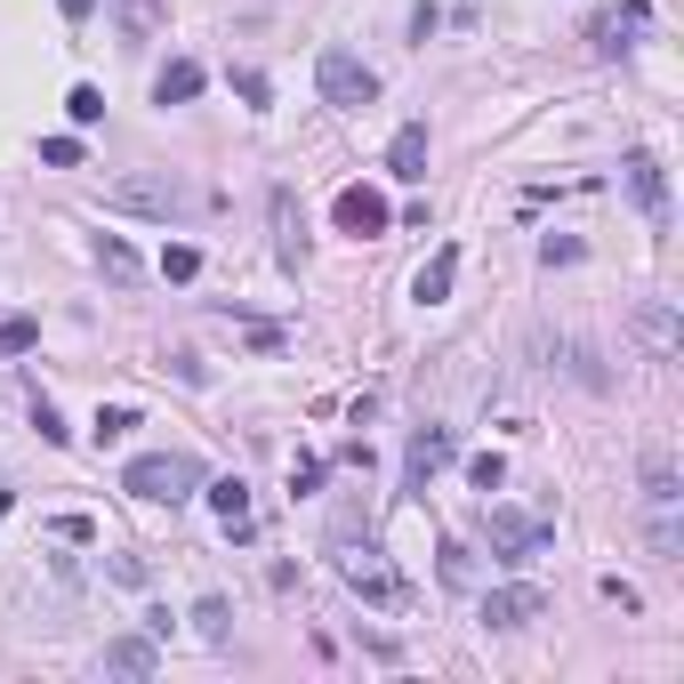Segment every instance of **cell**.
I'll use <instances>...</instances> for the list:
<instances>
[{
	"mask_svg": "<svg viewBox=\"0 0 684 684\" xmlns=\"http://www.w3.org/2000/svg\"><path fill=\"white\" fill-rule=\"evenodd\" d=\"M106 210L121 218H154V225H178V218H194L201 210V194L185 185L178 170H130V178H113L106 185Z\"/></svg>",
	"mask_w": 684,
	"mask_h": 684,
	"instance_id": "obj_1",
	"label": "cell"
},
{
	"mask_svg": "<svg viewBox=\"0 0 684 684\" xmlns=\"http://www.w3.org/2000/svg\"><path fill=\"white\" fill-rule=\"evenodd\" d=\"M330 564H339V579L363 596V604H379V612L403 604V572L387 564V548L370 540V532H330Z\"/></svg>",
	"mask_w": 684,
	"mask_h": 684,
	"instance_id": "obj_2",
	"label": "cell"
},
{
	"mask_svg": "<svg viewBox=\"0 0 684 684\" xmlns=\"http://www.w3.org/2000/svg\"><path fill=\"white\" fill-rule=\"evenodd\" d=\"M201 484H210V467H201L194 451H145V460L121 467V491H137V500H154V508L194 500Z\"/></svg>",
	"mask_w": 684,
	"mask_h": 684,
	"instance_id": "obj_3",
	"label": "cell"
},
{
	"mask_svg": "<svg viewBox=\"0 0 684 684\" xmlns=\"http://www.w3.org/2000/svg\"><path fill=\"white\" fill-rule=\"evenodd\" d=\"M645 524H652V555L676 564L684 555V484L669 451H645Z\"/></svg>",
	"mask_w": 684,
	"mask_h": 684,
	"instance_id": "obj_4",
	"label": "cell"
},
{
	"mask_svg": "<svg viewBox=\"0 0 684 684\" xmlns=\"http://www.w3.org/2000/svg\"><path fill=\"white\" fill-rule=\"evenodd\" d=\"M315 89H322V106L363 113L370 97H379V73H370L355 49H322V57H315Z\"/></svg>",
	"mask_w": 684,
	"mask_h": 684,
	"instance_id": "obj_5",
	"label": "cell"
},
{
	"mask_svg": "<svg viewBox=\"0 0 684 684\" xmlns=\"http://www.w3.org/2000/svg\"><path fill=\"white\" fill-rule=\"evenodd\" d=\"M484 540L500 564H532L548 555V515H524V508H484Z\"/></svg>",
	"mask_w": 684,
	"mask_h": 684,
	"instance_id": "obj_6",
	"label": "cell"
},
{
	"mask_svg": "<svg viewBox=\"0 0 684 684\" xmlns=\"http://www.w3.org/2000/svg\"><path fill=\"white\" fill-rule=\"evenodd\" d=\"M451 460H460V435H451V427H411V443H403V491L419 500Z\"/></svg>",
	"mask_w": 684,
	"mask_h": 684,
	"instance_id": "obj_7",
	"label": "cell"
},
{
	"mask_svg": "<svg viewBox=\"0 0 684 684\" xmlns=\"http://www.w3.org/2000/svg\"><path fill=\"white\" fill-rule=\"evenodd\" d=\"M330 218H339V234H355V242H379L387 225H395V210H387V194H370V185H339Z\"/></svg>",
	"mask_w": 684,
	"mask_h": 684,
	"instance_id": "obj_8",
	"label": "cell"
},
{
	"mask_svg": "<svg viewBox=\"0 0 684 684\" xmlns=\"http://www.w3.org/2000/svg\"><path fill=\"white\" fill-rule=\"evenodd\" d=\"M645 33H652V9H645V0H620V9H604L588 25V49L596 57H620V49H636Z\"/></svg>",
	"mask_w": 684,
	"mask_h": 684,
	"instance_id": "obj_9",
	"label": "cell"
},
{
	"mask_svg": "<svg viewBox=\"0 0 684 684\" xmlns=\"http://www.w3.org/2000/svg\"><path fill=\"white\" fill-rule=\"evenodd\" d=\"M113 33H121V49L161 40V33H170V0H113Z\"/></svg>",
	"mask_w": 684,
	"mask_h": 684,
	"instance_id": "obj_10",
	"label": "cell"
},
{
	"mask_svg": "<svg viewBox=\"0 0 684 684\" xmlns=\"http://www.w3.org/2000/svg\"><path fill=\"white\" fill-rule=\"evenodd\" d=\"M540 612H548V596H540V588H524V579H515V588H491V596H484V628H532Z\"/></svg>",
	"mask_w": 684,
	"mask_h": 684,
	"instance_id": "obj_11",
	"label": "cell"
},
{
	"mask_svg": "<svg viewBox=\"0 0 684 684\" xmlns=\"http://www.w3.org/2000/svg\"><path fill=\"white\" fill-rule=\"evenodd\" d=\"M636 339H645L660 363H676V346H684V322H676V306H669V298H645V306H636Z\"/></svg>",
	"mask_w": 684,
	"mask_h": 684,
	"instance_id": "obj_12",
	"label": "cell"
},
{
	"mask_svg": "<svg viewBox=\"0 0 684 684\" xmlns=\"http://www.w3.org/2000/svg\"><path fill=\"white\" fill-rule=\"evenodd\" d=\"M201 500L218 508V524L234 532V540H251V484H242V475H210V484H201Z\"/></svg>",
	"mask_w": 684,
	"mask_h": 684,
	"instance_id": "obj_13",
	"label": "cell"
},
{
	"mask_svg": "<svg viewBox=\"0 0 684 684\" xmlns=\"http://www.w3.org/2000/svg\"><path fill=\"white\" fill-rule=\"evenodd\" d=\"M620 170H628V194L645 201V218H652V225H669V178H660V161H652V154H628Z\"/></svg>",
	"mask_w": 684,
	"mask_h": 684,
	"instance_id": "obj_14",
	"label": "cell"
},
{
	"mask_svg": "<svg viewBox=\"0 0 684 684\" xmlns=\"http://www.w3.org/2000/svg\"><path fill=\"white\" fill-rule=\"evenodd\" d=\"M387 178H403V185L427 178V121H403L395 130V145H387Z\"/></svg>",
	"mask_w": 684,
	"mask_h": 684,
	"instance_id": "obj_15",
	"label": "cell"
},
{
	"mask_svg": "<svg viewBox=\"0 0 684 684\" xmlns=\"http://www.w3.org/2000/svg\"><path fill=\"white\" fill-rule=\"evenodd\" d=\"M274 258H282V274H298L306 266V218H298V201L274 194Z\"/></svg>",
	"mask_w": 684,
	"mask_h": 684,
	"instance_id": "obj_16",
	"label": "cell"
},
{
	"mask_svg": "<svg viewBox=\"0 0 684 684\" xmlns=\"http://www.w3.org/2000/svg\"><path fill=\"white\" fill-rule=\"evenodd\" d=\"M451 282H460V242H443V251H435V258L419 266L411 298H419V306H443V298H451Z\"/></svg>",
	"mask_w": 684,
	"mask_h": 684,
	"instance_id": "obj_17",
	"label": "cell"
},
{
	"mask_svg": "<svg viewBox=\"0 0 684 684\" xmlns=\"http://www.w3.org/2000/svg\"><path fill=\"white\" fill-rule=\"evenodd\" d=\"M154 669H161L154 628H145V636H113V645H106V676H154Z\"/></svg>",
	"mask_w": 684,
	"mask_h": 684,
	"instance_id": "obj_18",
	"label": "cell"
},
{
	"mask_svg": "<svg viewBox=\"0 0 684 684\" xmlns=\"http://www.w3.org/2000/svg\"><path fill=\"white\" fill-rule=\"evenodd\" d=\"M201 97V65L194 57H170V65L154 73V106H194Z\"/></svg>",
	"mask_w": 684,
	"mask_h": 684,
	"instance_id": "obj_19",
	"label": "cell"
},
{
	"mask_svg": "<svg viewBox=\"0 0 684 684\" xmlns=\"http://www.w3.org/2000/svg\"><path fill=\"white\" fill-rule=\"evenodd\" d=\"M97 266H106V282H121V290H130V282L145 274V266H137V251H130L121 234H106V242H97Z\"/></svg>",
	"mask_w": 684,
	"mask_h": 684,
	"instance_id": "obj_20",
	"label": "cell"
},
{
	"mask_svg": "<svg viewBox=\"0 0 684 684\" xmlns=\"http://www.w3.org/2000/svg\"><path fill=\"white\" fill-rule=\"evenodd\" d=\"M65 113L81 121V130H89V121H106V89H97V81H73V89H65Z\"/></svg>",
	"mask_w": 684,
	"mask_h": 684,
	"instance_id": "obj_21",
	"label": "cell"
},
{
	"mask_svg": "<svg viewBox=\"0 0 684 684\" xmlns=\"http://www.w3.org/2000/svg\"><path fill=\"white\" fill-rule=\"evenodd\" d=\"M33 346H40V322H33V315H9V322H0V363H9V355H33Z\"/></svg>",
	"mask_w": 684,
	"mask_h": 684,
	"instance_id": "obj_22",
	"label": "cell"
},
{
	"mask_svg": "<svg viewBox=\"0 0 684 684\" xmlns=\"http://www.w3.org/2000/svg\"><path fill=\"white\" fill-rule=\"evenodd\" d=\"M201 274V251L194 242H170V251H161V282H194Z\"/></svg>",
	"mask_w": 684,
	"mask_h": 684,
	"instance_id": "obj_23",
	"label": "cell"
},
{
	"mask_svg": "<svg viewBox=\"0 0 684 684\" xmlns=\"http://www.w3.org/2000/svg\"><path fill=\"white\" fill-rule=\"evenodd\" d=\"M194 628L210 636V645H225V628H234V612H225V596H201V604H194Z\"/></svg>",
	"mask_w": 684,
	"mask_h": 684,
	"instance_id": "obj_24",
	"label": "cell"
},
{
	"mask_svg": "<svg viewBox=\"0 0 684 684\" xmlns=\"http://www.w3.org/2000/svg\"><path fill=\"white\" fill-rule=\"evenodd\" d=\"M467 484H475V491H500V484H508V460H500V451H475V460H467Z\"/></svg>",
	"mask_w": 684,
	"mask_h": 684,
	"instance_id": "obj_25",
	"label": "cell"
},
{
	"mask_svg": "<svg viewBox=\"0 0 684 684\" xmlns=\"http://www.w3.org/2000/svg\"><path fill=\"white\" fill-rule=\"evenodd\" d=\"M443 588H475V555L460 540H443Z\"/></svg>",
	"mask_w": 684,
	"mask_h": 684,
	"instance_id": "obj_26",
	"label": "cell"
},
{
	"mask_svg": "<svg viewBox=\"0 0 684 684\" xmlns=\"http://www.w3.org/2000/svg\"><path fill=\"white\" fill-rule=\"evenodd\" d=\"M130 427H137V411H130V403H106V411H97V443H121Z\"/></svg>",
	"mask_w": 684,
	"mask_h": 684,
	"instance_id": "obj_27",
	"label": "cell"
},
{
	"mask_svg": "<svg viewBox=\"0 0 684 684\" xmlns=\"http://www.w3.org/2000/svg\"><path fill=\"white\" fill-rule=\"evenodd\" d=\"M322 460H315V451H298V460H290V491H298V500H306V491H322Z\"/></svg>",
	"mask_w": 684,
	"mask_h": 684,
	"instance_id": "obj_28",
	"label": "cell"
},
{
	"mask_svg": "<svg viewBox=\"0 0 684 684\" xmlns=\"http://www.w3.org/2000/svg\"><path fill=\"white\" fill-rule=\"evenodd\" d=\"M40 161L49 170H81V137H40Z\"/></svg>",
	"mask_w": 684,
	"mask_h": 684,
	"instance_id": "obj_29",
	"label": "cell"
},
{
	"mask_svg": "<svg viewBox=\"0 0 684 684\" xmlns=\"http://www.w3.org/2000/svg\"><path fill=\"white\" fill-rule=\"evenodd\" d=\"M540 266H548V274H555V266H579V242L572 234H548L540 242Z\"/></svg>",
	"mask_w": 684,
	"mask_h": 684,
	"instance_id": "obj_30",
	"label": "cell"
},
{
	"mask_svg": "<svg viewBox=\"0 0 684 684\" xmlns=\"http://www.w3.org/2000/svg\"><path fill=\"white\" fill-rule=\"evenodd\" d=\"M234 97H242V106H266V97H274V89H266V73H251V65H234Z\"/></svg>",
	"mask_w": 684,
	"mask_h": 684,
	"instance_id": "obj_31",
	"label": "cell"
},
{
	"mask_svg": "<svg viewBox=\"0 0 684 684\" xmlns=\"http://www.w3.org/2000/svg\"><path fill=\"white\" fill-rule=\"evenodd\" d=\"M33 427H40V443H65V435H73V427H65V419H57V411H49V403H40V395H33Z\"/></svg>",
	"mask_w": 684,
	"mask_h": 684,
	"instance_id": "obj_32",
	"label": "cell"
},
{
	"mask_svg": "<svg viewBox=\"0 0 684 684\" xmlns=\"http://www.w3.org/2000/svg\"><path fill=\"white\" fill-rule=\"evenodd\" d=\"M57 540H73V548H89V540H97V524H89V515H57Z\"/></svg>",
	"mask_w": 684,
	"mask_h": 684,
	"instance_id": "obj_33",
	"label": "cell"
},
{
	"mask_svg": "<svg viewBox=\"0 0 684 684\" xmlns=\"http://www.w3.org/2000/svg\"><path fill=\"white\" fill-rule=\"evenodd\" d=\"M57 9H65V16H73V25H81V16H89V9H97V0H57Z\"/></svg>",
	"mask_w": 684,
	"mask_h": 684,
	"instance_id": "obj_34",
	"label": "cell"
}]
</instances>
